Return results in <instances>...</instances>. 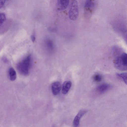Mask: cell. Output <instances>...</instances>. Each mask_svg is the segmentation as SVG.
Wrapping results in <instances>:
<instances>
[{
    "label": "cell",
    "instance_id": "6da1fadb",
    "mask_svg": "<svg viewBox=\"0 0 127 127\" xmlns=\"http://www.w3.org/2000/svg\"><path fill=\"white\" fill-rule=\"evenodd\" d=\"M31 56L29 55L19 63L17 65V68L20 74L24 76L28 75L31 65Z\"/></svg>",
    "mask_w": 127,
    "mask_h": 127
},
{
    "label": "cell",
    "instance_id": "7a4b0ae2",
    "mask_svg": "<svg viewBox=\"0 0 127 127\" xmlns=\"http://www.w3.org/2000/svg\"><path fill=\"white\" fill-rule=\"evenodd\" d=\"M114 66L117 69L121 70H126L127 68V56L125 53H123L117 57L114 62Z\"/></svg>",
    "mask_w": 127,
    "mask_h": 127
},
{
    "label": "cell",
    "instance_id": "3957f363",
    "mask_svg": "<svg viewBox=\"0 0 127 127\" xmlns=\"http://www.w3.org/2000/svg\"><path fill=\"white\" fill-rule=\"evenodd\" d=\"M79 15V9L78 2L74 0L72 3L69 12V16L70 20L73 21L76 20Z\"/></svg>",
    "mask_w": 127,
    "mask_h": 127
},
{
    "label": "cell",
    "instance_id": "277c9868",
    "mask_svg": "<svg viewBox=\"0 0 127 127\" xmlns=\"http://www.w3.org/2000/svg\"><path fill=\"white\" fill-rule=\"evenodd\" d=\"M87 111L85 109H82L79 111L73 121V125L74 127H78L79 126L80 119Z\"/></svg>",
    "mask_w": 127,
    "mask_h": 127
},
{
    "label": "cell",
    "instance_id": "5b68a950",
    "mask_svg": "<svg viewBox=\"0 0 127 127\" xmlns=\"http://www.w3.org/2000/svg\"><path fill=\"white\" fill-rule=\"evenodd\" d=\"M61 85L58 81L53 83L51 86V90L53 94L54 95L58 94L60 92L61 89Z\"/></svg>",
    "mask_w": 127,
    "mask_h": 127
},
{
    "label": "cell",
    "instance_id": "8992f818",
    "mask_svg": "<svg viewBox=\"0 0 127 127\" xmlns=\"http://www.w3.org/2000/svg\"><path fill=\"white\" fill-rule=\"evenodd\" d=\"M68 0H58L57 3V8L58 10L61 11L65 9L67 7Z\"/></svg>",
    "mask_w": 127,
    "mask_h": 127
},
{
    "label": "cell",
    "instance_id": "52a82bcc",
    "mask_svg": "<svg viewBox=\"0 0 127 127\" xmlns=\"http://www.w3.org/2000/svg\"><path fill=\"white\" fill-rule=\"evenodd\" d=\"M72 85L71 82L69 81L64 82L62 87V92L63 94H67L70 89Z\"/></svg>",
    "mask_w": 127,
    "mask_h": 127
},
{
    "label": "cell",
    "instance_id": "ba28073f",
    "mask_svg": "<svg viewBox=\"0 0 127 127\" xmlns=\"http://www.w3.org/2000/svg\"><path fill=\"white\" fill-rule=\"evenodd\" d=\"M110 87V86L108 84H103L98 86L96 90L98 93L102 94L106 91Z\"/></svg>",
    "mask_w": 127,
    "mask_h": 127
},
{
    "label": "cell",
    "instance_id": "9c48e42d",
    "mask_svg": "<svg viewBox=\"0 0 127 127\" xmlns=\"http://www.w3.org/2000/svg\"><path fill=\"white\" fill-rule=\"evenodd\" d=\"M94 6V4L91 0L87 1L85 4V9L86 11H89V12H92V10Z\"/></svg>",
    "mask_w": 127,
    "mask_h": 127
},
{
    "label": "cell",
    "instance_id": "30bf717a",
    "mask_svg": "<svg viewBox=\"0 0 127 127\" xmlns=\"http://www.w3.org/2000/svg\"><path fill=\"white\" fill-rule=\"evenodd\" d=\"M8 72L10 80L12 81L15 80L16 78V73L14 69L12 67L10 68Z\"/></svg>",
    "mask_w": 127,
    "mask_h": 127
},
{
    "label": "cell",
    "instance_id": "8fae6325",
    "mask_svg": "<svg viewBox=\"0 0 127 127\" xmlns=\"http://www.w3.org/2000/svg\"><path fill=\"white\" fill-rule=\"evenodd\" d=\"M116 75L117 76L121 79L126 84L127 83V73H117Z\"/></svg>",
    "mask_w": 127,
    "mask_h": 127
},
{
    "label": "cell",
    "instance_id": "7c38bea8",
    "mask_svg": "<svg viewBox=\"0 0 127 127\" xmlns=\"http://www.w3.org/2000/svg\"><path fill=\"white\" fill-rule=\"evenodd\" d=\"M46 45L48 48L50 50H53L54 48L52 41L50 39H47L46 41Z\"/></svg>",
    "mask_w": 127,
    "mask_h": 127
},
{
    "label": "cell",
    "instance_id": "4fadbf2b",
    "mask_svg": "<svg viewBox=\"0 0 127 127\" xmlns=\"http://www.w3.org/2000/svg\"><path fill=\"white\" fill-rule=\"evenodd\" d=\"M94 80L96 82H99L101 81L102 79V76L99 74H96L93 76Z\"/></svg>",
    "mask_w": 127,
    "mask_h": 127
},
{
    "label": "cell",
    "instance_id": "5bb4252c",
    "mask_svg": "<svg viewBox=\"0 0 127 127\" xmlns=\"http://www.w3.org/2000/svg\"><path fill=\"white\" fill-rule=\"evenodd\" d=\"M6 17L5 14L3 13H0V27L3 23L6 20Z\"/></svg>",
    "mask_w": 127,
    "mask_h": 127
},
{
    "label": "cell",
    "instance_id": "9a60e30c",
    "mask_svg": "<svg viewBox=\"0 0 127 127\" xmlns=\"http://www.w3.org/2000/svg\"><path fill=\"white\" fill-rule=\"evenodd\" d=\"M5 0H0V9L3 6L5 2Z\"/></svg>",
    "mask_w": 127,
    "mask_h": 127
},
{
    "label": "cell",
    "instance_id": "2e32d148",
    "mask_svg": "<svg viewBox=\"0 0 127 127\" xmlns=\"http://www.w3.org/2000/svg\"><path fill=\"white\" fill-rule=\"evenodd\" d=\"M31 39L33 42H34L35 41V36L34 34H32L31 35Z\"/></svg>",
    "mask_w": 127,
    "mask_h": 127
},
{
    "label": "cell",
    "instance_id": "e0dca14e",
    "mask_svg": "<svg viewBox=\"0 0 127 127\" xmlns=\"http://www.w3.org/2000/svg\"><path fill=\"white\" fill-rule=\"evenodd\" d=\"M3 60L4 62H7L8 61L7 59L5 57H4L3 58Z\"/></svg>",
    "mask_w": 127,
    "mask_h": 127
},
{
    "label": "cell",
    "instance_id": "ac0fdd59",
    "mask_svg": "<svg viewBox=\"0 0 127 127\" xmlns=\"http://www.w3.org/2000/svg\"><path fill=\"white\" fill-rule=\"evenodd\" d=\"M53 127H55V126H53Z\"/></svg>",
    "mask_w": 127,
    "mask_h": 127
}]
</instances>
